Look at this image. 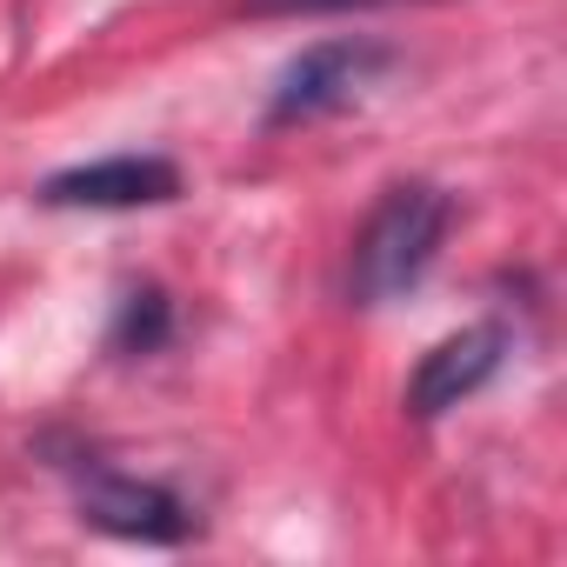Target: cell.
<instances>
[{
	"mask_svg": "<svg viewBox=\"0 0 567 567\" xmlns=\"http://www.w3.org/2000/svg\"><path fill=\"white\" fill-rule=\"evenodd\" d=\"M181 194V167L161 154H114V161H87L68 167L41 187L48 207H161Z\"/></svg>",
	"mask_w": 567,
	"mask_h": 567,
	"instance_id": "obj_4",
	"label": "cell"
},
{
	"mask_svg": "<svg viewBox=\"0 0 567 567\" xmlns=\"http://www.w3.org/2000/svg\"><path fill=\"white\" fill-rule=\"evenodd\" d=\"M167 328H174L167 295H161V288H141V295H127V308H121V321H114V348H121V354H154V348L167 341Z\"/></svg>",
	"mask_w": 567,
	"mask_h": 567,
	"instance_id": "obj_6",
	"label": "cell"
},
{
	"mask_svg": "<svg viewBox=\"0 0 567 567\" xmlns=\"http://www.w3.org/2000/svg\"><path fill=\"white\" fill-rule=\"evenodd\" d=\"M447 227H454V200H447L434 181H401V187H388L381 207L368 214L361 240H354V267H348L354 301L381 308V301L408 295L414 280L434 267Z\"/></svg>",
	"mask_w": 567,
	"mask_h": 567,
	"instance_id": "obj_1",
	"label": "cell"
},
{
	"mask_svg": "<svg viewBox=\"0 0 567 567\" xmlns=\"http://www.w3.org/2000/svg\"><path fill=\"white\" fill-rule=\"evenodd\" d=\"M501 354H507V334H501V328L447 334L441 348L421 354V368H414V381H408V414H414V421H441L447 408H461L467 394H481V388L494 381Z\"/></svg>",
	"mask_w": 567,
	"mask_h": 567,
	"instance_id": "obj_5",
	"label": "cell"
},
{
	"mask_svg": "<svg viewBox=\"0 0 567 567\" xmlns=\"http://www.w3.org/2000/svg\"><path fill=\"white\" fill-rule=\"evenodd\" d=\"M381 61H388V54H381L374 41H321V48H308L288 74H280L267 121H274V127H288V121L334 114L341 101H354V87H361Z\"/></svg>",
	"mask_w": 567,
	"mask_h": 567,
	"instance_id": "obj_2",
	"label": "cell"
},
{
	"mask_svg": "<svg viewBox=\"0 0 567 567\" xmlns=\"http://www.w3.org/2000/svg\"><path fill=\"white\" fill-rule=\"evenodd\" d=\"M260 21H295V14H361V8H394V0H240Z\"/></svg>",
	"mask_w": 567,
	"mask_h": 567,
	"instance_id": "obj_7",
	"label": "cell"
},
{
	"mask_svg": "<svg viewBox=\"0 0 567 567\" xmlns=\"http://www.w3.org/2000/svg\"><path fill=\"white\" fill-rule=\"evenodd\" d=\"M81 514H87L101 534L147 540V547H174V540H187V527H194V514H187L181 494H167V487H154V481H134V474H87Z\"/></svg>",
	"mask_w": 567,
	"mask_h": 567,
	"instance_id": "obj_3",
	"label": "cell"
}]
</instances>
